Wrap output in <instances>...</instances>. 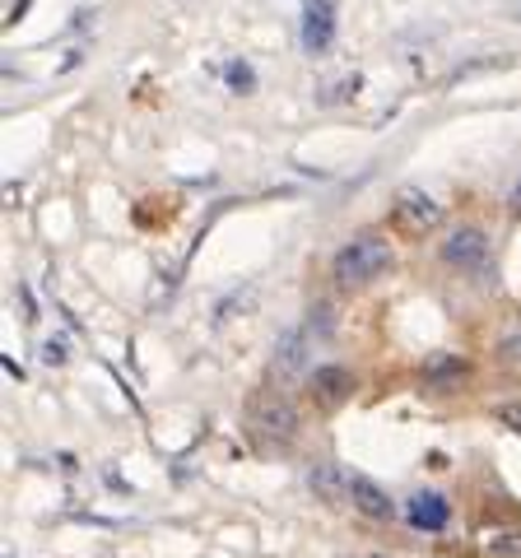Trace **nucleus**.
<instances>
[{
    "mask_svg": "<svg viewBox=\"0 0 521 558\" xmlns=\"http://www.w3.org/2000/svg\"><path fill=\"white\" fill-rule=\"evenodd\" d=\"M350 502L368 521H391L396 517V502L387 498V488H377L368 475H350Z\"/></svg>",
    "mask_w": 521,
    "mask_h": 558,
    "instance_id": "obj_10",
    "label": "nucleus"
},
{
    "mask_svg": "<svg viewBox=\"0 0 521 558\" xmlns=\"http://www.w3.org/2000/svg\"><path fill=\"white\" fill-rule=\"evenodd\" d=\"M312 336L307 330H289V336L280 340V354H275V368H280L284 377H303V373H312Z\"/></svg>",
    "mask_w": 521,
    "mask_h": 558,
    "instance_id": "obj_12",
    "label": "nucleus"
},
{
    "mask_svg": "<svg viewBox=\"0 0 521 558\" xmlns=\"http://www.w3.org/2000/svg\"><path fill=\"white\" fill-rule=\"evenodd\" d=\"M391 223L401 233H410V238H424V233H433L443 223V205L420 186H401L391 196Z\"/></svg>",
    "mask_w": 521,
    "mask_h": 558,
    "instance_id": "obj_4",
    "label": "nucleus"
},
{
    "mask_svg": "<svg viewBox=\"0 0 521 558\" xmlns=\"http://www.w3.org/2000/svg\"><path fill=\"white\" fill-rule=\"evenodd\" d=\"M471 359L465 354H428L420 363V381H424V391L428 396H447V391H457L471 381Z\"/></svg>",
    "mask_w": 521,
    "mask_h": 558,
    "instance_id": "obj_7",
    "label": "nucleus"
},
{
    "mask_svg": "<svg viewBox=\"0 0 521 558\" xmlns=\"http://www.w3.org/2000/svg\"><path fill=\"white\" fill-rule=\"evenodd\" d=\"M508 209H512V215H521V178H517V186H512V201H508Z\"/></svg>",
    "mask_w": 521,
    "mask_h": 558,
    "instance_id": "obj_18",
    "label": "nucleus"
},
{
    "mask_svg": "<svg viewBox=\"0 0 521 558\" xmlns=\"http://www.w3.org/2000/svg\"><path fill=\"white\" fill-rule=\"evenodd\" d=\"M405 521H410V531L438 535L451 526V498L438 494V488H420V494L405 502Z\"/></svg>",
    "mask_w": 521,
    "mask_h": 558,
    "instance_id": "obj_8",
    "label": "nucleus"
},
{
    "mask_svg": "<svg viewBox=\"0 0 521 558\" xmlns=\"http://www.w3.org/2000/svg\"><path fill=\"white\" fill-rule=\"evenodd\" d=\"M247 424H252V433L260 442L284 447V442H293L303 433V414H299V405H293L289 396L266 391V396H256L247 405Z\"/></svg>",
    "mask_w": 521,
    "mask_h": 558,
    "instance_id": "obj_2",
    "label": "nucleus"
},
{
    "mask_svg": "<svg viewBox=\"0 0 521 558\" xmlns=\"http://www.w3.org/2000/svg\"><path fill=\"white\" fill-rule=\"evenodd\" d=\"M307 336H331V330H336V322H331V307H326V303H317V307H312V317H307Z\"/></svg>",
    "mask_w": 521,
    "mask_h": 558,
    "instance_id": "obj_15",
    "label": "nucleus"
},
{
    "mask_svg": "<svg viewBox=\"0 0 521 558\" xmlns=\"http://www.w3.org/2000/svg\"><path fill=\"white\" fill-rule=\"evenodd\" d=\"M223 84H229V94L247 98V94H256V70L242 61V57H233L229 65H223Z\"/></svg>",
    "mask_w": 521,
    "mask_h": 558,
    "instance_id": "obj_13",
    "label": "nucleus"
},
{
    "mask_svg": "<svg viewBox=\"0 0 521 558\" xmlns=\"http://www.w3.org/2000/svg\"><path fill=\"white\" fill-rule=\"evenodd\" d=\"M494 368L521 377V317L517 312L498 326V336H494Z\"/></svg>",
    "mask_w": 521,
    "mask_h": 558,
    "instance_id": "obj_11",
    "label": "nucleus"
},
{
    "mask_svg": "<svg viewBox=\"0 0 521 558\" xmlns=\"http://www.w3.org/2000/svg\"><path fill=\"white\" fill-rule=\"evenodd\" d=\"M391 260H396V252H391L387 233L363 229L331 256V279H336V289H368L373 279L391 270Z\"/></svg>",
    "mask_w": 521,
    "mask_h": 558,
    "instance_id": "obj_1",
    "label": "nucleus"
},
{
    "mask_svg": "<svg viewBox=\"0 0 521 558\" xmlns=\"http://www.w3.org/2000/svg\"><path fill=\"white\" fill-rule=\"evenodd\" d=\"M354 387H359V381H354V373L344 368V363H326V368H312V373H307V396H312V405L326 410V414L340 410L344 400L354 396Z\"/></svg>",
    "mask_w": 521,
    "mask_h": 558,
    "instance_id": "obj_6",
    "label": "nucleus"
},
{
    "mask_svg": "<svg viewBox=\"0 0 521 558\" xmlns=\"http://www.w3.org/2000/svg\"><path fill=\"white\" fill-rule=\"evenodd\" d=\"M494 418L502 428H512V433H521V400H512V405H498L494 410Z\"/></svg>",
    "mask_w": 521,
    "mask_h": 558,
    "instance_id": "obj_16",
    "label": "nucleus"
},
{
    "mask_svg": "<svg viewBox=\"0 0 521 558\" xmlns=\"http://www.w3.org/2000/svg\"><path fill=\"white\" fill-rule=\"evenodd\" d=\"M28 5H33V0H14V5H10V20H5V24H10V28H14V24H24Z\"/></svg>",
    "mask_w": 521,
    "mask_h": 558,
    "instance_id": "obj_17",
    "label": "nucleus"
},
{
    "mask_svg": "<svg viewBox=\"0 0 521 558\" xmlns=\"http://www.w3.org/2000/svg\"><path fill=\"white\" fill-rule=\"evenodd\" d=\"M517 24H521V10H517Z\"/></svg>",
    "mask_w": 521,
    "mask_h": 558,
    "instance_id": "obj_19",
    "label": "nucleus"
},
{
    "mask_svg": "<svg viewBox=\"0 0 521 558\" xmlns=\"http://www.w3.org/2000/svg\"><path fill=\"white\" fill-rule=\"evenodd\" d=\"M489 252H494L489 229H480V223H471V219L451 223V229L443 233V242H438V260L447 270H480L484 260H489Z\"/></svg>",
    "mask_w": 521,
    "mask_h": 558,
    "instance_id": "obj_3",
    "label": "nucleus"
},
{
    "mask_svg": "<svg viewBox=\"0 0 521 558\" xmlns=\"http://www.w3.org/2000/svg\"><path fill=\"white\" fill-rule=\"evenodd\" d=\"M336 33H340V10H336V0H303V20H299V43H303V51H312V57L331 51Z\"/></svg>",
    "mask_w": 521,
    "mask_h": 558,
    "instance_id": "obj_5",
    "label": "nucleus"
},
{
    "mask_svg": "<svg viewBox=\"0 0 521 558\" xmlns=\"http://www.w3.org/2000/svg\"><path fill=\"white\" fill-rule=\"evenodd\" d=\"M484 549H489V558H521V531H502Z\"/></svg>",
    "mask_w": 521,
    "mask_h": 558,
    "instance_id": "obj_14",
    "label": "nucleus"
},
{
    "mask_svg": "<svg viewBox=\"0 0 521 558\" xmlns=\"http://www.w3.org/2000/svg\"><path fill=\"white\" fill-rule=\"evenodd\" d=\"M307 488L326 502V508H344V502H350V475H344L336 461H317V465H312L307 470Z\"/></svg>",
    "mask_w": 521,
    "mask_h": 558,
    "instance_id": "obj_9",
    "label": "nucleus"
}]
</instances>
